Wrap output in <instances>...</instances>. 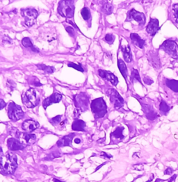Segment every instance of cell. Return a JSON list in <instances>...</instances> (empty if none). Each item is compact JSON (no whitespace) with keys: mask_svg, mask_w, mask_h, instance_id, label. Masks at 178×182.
<instances>
[{"mask_svg":"<svg viewBox=\"0 0 178 182\" xmlns=\"http://www.w3.org/2000/svg\"><path fill=\"white\" fill-rule=\"evenodd\" d=\"M98 74L102 79L108 81V82H111L112 85H114V86H116L118 85V77H116L114 74L111 72L103 70V69H99Z\"/></svg>","mask_w":178,"mask_h":182,"instance_id":"obj_13","label":"cell"},{"mask_svg":"<svg viewBox=\"0 0 178 182\" xmlns=\"http://www.w3.org/2000/svg\"><path fill=\"white\" fill-rule=\"evenodd\" d=\"M61 116H57L55 117V118H52L51 120H49V122H50V123L52 125H58V123H59L61 122Z\"/></svg>","mask_w":178,"mask_h":182,"instance_id":"obj_36","label":"cell"},{"mask_svg":"<svg viewBox=\"0 0 178 182\" xmlns=\"http://www.w3.org/2000/svg\"><path fill=\"white\" fill-rule=\"evenodd\" d=\"M22 15L24 18V23L26 25L31 26L36 22L38 13L35 8H25L22 9Z\"/></svg>","mask_w":178,"mask_h":182,"instance_id":"obj_8","label":"cell"},{"mask_svg":"<svg viewBox=\"0 0 178 182\" xmlns=\"http://www.w3.org/2000/svg\"><path fill=\"white\" fill-rule=\"evenodd\" d=\"M134 170H143V165L142 164H138V165H134Z\"/></svg>","mask_w":178,"mask_h":182,"instance_id":"obj_40","label":"cell"},{"mask_svg":"<svg viewBox=\"0 0 178 182\" xmlns=\"http://www.w3.org/2000/svg\"><path fill=\"white\" fill-rule=\"evenodd\" d=\"M101 156H105V157H107V158H110L111 156H109V155L107 154L105 152H102V154H101Z\"/></svg>","mask_w":178,"mask_h":182,"instance_id":"obj_45","label":"cell"},{"mask_svg":"<svg viewBox=\"0 0 178 182\" xmlns=\"http://www.w3.org/2000/svg\"><path fill=\"white\" fill-rule=\"evenodd\" d=\"M105 40L109 45H112L115 40V36L111 33H107L105 38Z\"/></svg>","mask_w":178,"mask_h":182,"instance_id":"obj_34","label":"cell"},{"mask_svg":"<svg viewBox=\"0 0 178 182\" xmlns=\"http://www.w3.org/2000/svg\"><path fill=\"white\" fill-rule=\"evenodd\" d=\"M24 113L20 106L14 102H11L8 107V116L13 122H17L23 118Z\"/></svg>","mask_w":178,"mask_h":182,"instance_id":"obj_5","label":"cell"},{"mask_svg":"<svg viewBox=\"0 0 178 182\" xmlns=\"http://www.w3.org/2000/svg\"><path fill=\"white\" fill-rule=\"evenodd\" d=\"M159 30V20L156 18H150L148 26H146V31L150 35L154 36Z\"/></svg>","mask_w":178,"mask_h":182,"instance_id":"obj_16","label":"cell"},{"mask_svg":"<svg viewBox=\"0 0 178 182\" xmlns=\"http://www.w3.org/2000/svg\"><path fill=\"white\" fill-rule=\"evenodd\" d=\"M61 156V154L58 152H52V153L49 154L48 156H47L45 159V160H52V159H55L56 158H58V157H59Z\"/></svg>","mask_w":178,"mask_h":182,"instance_id":"obj_33","label":"cell"},{"mask_svg":"<svg viewBox=\"0 0 178 182\" xmlns=\"http://www.w3.org/2000/svg\"><path fill=\"white\" fill-rule=\"evenodd\" d=\"M67 66L70 67H73V68L77 69V70L82 72H83L84 71V69L82 68V67L81 66L80 64H79V65L75 64V63H73V62L67 64Z\"/></svg>","mask_w":178,"mask_h":182,"instance_id":"obj_35","label":"cell"},{"mask_svg":"<svg viewBox=\"0 0 178 182\" xmlns=\"http://www.w3.org/2000/svg\"><path fill=\"white\" fill-rule=\"evenodd\" d=\"M66 30L67 31V32L69 33L70 36H72V37L75 36V30L73 27H72V26H67V27L66 28Z\"/></svg>","mask_w":178,"mask_h":182,"instance_id":"obj_38","label":"cell"},{"mask_svg":"<svg viewBox=\"0 0 178 182\" xmlns=\"http://www.w3.org/2000/svg\"><path fill=\"white\" fill-rule=\"evenodd\" d=\"M102 13L106 15H110L113 12V5L109 2H106L103 4L102 7Z\"/></svg>","mask_w":178,"mask_h":182,"instance_id":"obj_29","label":"cell"},{"mask_svg":"<svg viewBox=\"0 0 178 182\" xmlns=\"http://www.w3.org/2000/svg\"><path fill=\"white\" fill-rule=\"evenodd\" d=\"M173 16L175 20V22L178 24V4H175L173 5L172 7Z\"/></svg>","mask_w":178,"mask_h":182,"instance_id":"obj_32","label":"cell"},{"mask_svg":"<svg viewBox=\"0 0 178 182\" xmlns=\"http://www.w3.org/2000/svg\"><path fill=\"white\" fill-rule=\"evenodd\" d=\"M126 22H131L135 21L138 22L139 26H143L145 23L146 19L145 15L144 13L137 11L134 8L130 10L127 14V19L125 20Z\"/></svg>","mask_w":178,"mask_h":182,"instance_id":"obj_9","label":"cell"},{"mask_svg":"<svg viewBox=\"0 0 178 182\" xmlns=\"http://www.w3.org/2000/svg\"><path fill=\"white\" fill-rule=\"evenodd\" d=\"M75 136V134H70L68 135H67V136H64L61 139H60V140L57 142L58 147H66V146H71L72 140H73V139Z\"/></svg>","mask_w":178,"mask_h":182,"instance_id":"obj_19","label":"cell"},{"mask_svg":"<svg viewBox=\"0 0 178 182\" xmlns=\"http://www.w3.org/2000/svg\"><path fill=\"white\" fill-rule=\"evenodd\" d=\"M39 127V124L38 122L33 120H27L24 121L22 125V129L27 132H32Z\"/></svg>","mask_w":178,"mask_h":182,"instance_id":"obj_18","label":"cell"},{"mask_svg":"<svg viewBox=\"0 0 178 182\" xmlns=\"http://www.w3.org/2000/svg\"><path fill=\"white\" fill-rule=\"evenodd\" d=\"M118 67L120 70V73L122 74L123 77L125 78V79L127 81V67L126 66L125 62L122 59L118 58Z\"/></svg>","mask_w":178,"mask_h":182,"instance_id":"obj_23","label":"cell"},{"mask_svg":"<svg viewBox=\"0 0 178 182\" xmlns=\"http://www.w3.org/2000/svg\"><path fill=\"white\" fill-rule=\"evenodd\" d=\"M123 130L124 128L122 127H117L116 129L111 133V138H114L116 139H118V140H122L124 138V136L123 134Z\"/></svg>","mask_w":178,"mask_h":182,"instance_id":"obj_26","label":"cell"},{"mask_svg":"<svg viewBox=\"0 0 178 182\" xmlns=\"http://www.w3.org/2000/svg\"><path fill=\"white\" fill-rule=\"evenodd\" d=\"M91 108L95 119L103 118L107 113V104L102 97L97 98L92 101Z\"/></svg>","mask_w":178,"mask_h":182,"instance_id":"obj_2","label":"cell"},{"mask_svg":"<svg viewBox=\"0 0 178 182\" xmlns=\"http://www.w3.org/2000/svg\"><path fill=\"white\" fill-rule=\"evenodd\" d=\"M22 45H23V46L24 47V48L31 49V50H32L33 51H35V52H39V50H38L36 48H35V47L33 45L32 42H31V40L29 38H28V37L24 38V39L22 40Z\"/></svg>","mask_w":178,"mask_h":182,"instance_id":"obj_25","label":"cell"},{"mask_svg":"<svg viewBox=\"0 0 178 182\" xmlns=\"http://www.w3.org/2000/svg\"><path fill=\"white\" fill-rule=\"evenodd\" d=\"M26 146L27 145H32L36 140V136L35 134L29 133H20L19 138H17Z\"/></svg>","mask_w":178,"mask_h":182,"instance_id":"obj_17","label":"cell"},{"mask_svg":"<svg viewBox=\"0 0 178 182\" xmlns=\"http://www.w3.org/2000/svg\"><path fill=\"white\" fill-rule=\"evenodd\" d=\"M36 67L38 69H42V70H43L45 72L49 73V74L53 73L55 70V67H54L48 66H46V65H44V64H37Z\"/></svg>","mask_w":178,"mask_h":182,"instance_id":"obj_30","label":"cell"},{"mask_svg":"<svg viewBox=\"0 0 178 182\" xmlns=\"http://www.w3.org/2000/svg\"><path fill=\"white\" fill-rule=\"evenodd\" d=\"M156 181H155V182H163V181H164V180H162V181H161V179H157Z\"/></svg>","mask_w":178,"mask_h":182,"instance_id":"obj_49","label":"cell"},{"mask_svg":"<svg viewBox=\"0 0 178 182\" xmlns=\"http://www.w3.org/2000/svg\"><path fill=\"white\" fill-rule=\"evenodd\" d=\"M6 106V102H4L3 100H1V99H0V110L3 109L4 108H5Z\"/></svg>","mask_w":178,"mask_h":182,"instance_id":"obj_41","label":"cell"},{"mask_svg":"<svg viewBox=\"0 0 178 182\" xmlns=\"http://www.w3.org/2000/svg\"><path fill=\"white\" fill-rule=\"evenodd\" d=\"M15 86H16V85H15V82H13V83H12V84H9V82H8V87L10 89H11V91H13V90H14V88H15Z\"/></svg>","mask_w":178,"mask_h":182,"instance_id":"obj_42","label":"cell"},{"mask_svg":"<svg viewBox=\"0 0 178 182\" xmlns=\"http://www.w3.org/2000/svg\"><path fill=\"white\" fill-rule=\"evenodd\" d=\"M176 178V175H174V177H172V178L170 179V180L168 181V182H175V179Z\"/></svg>","mask_w":178,"mask_h":182,"instance_id":"obj_46","label":"cell"},{"mask_svg":"<svg viewBox=\"0 0 178 182\" xmlns=\"http://www.w3.org/2000/svg\"><path fill=\"white\" fill-rule=\"evenodd\" d=\"M144 83L146 85H151L152 84H153V82H154V81L152 79V78H150V77H148V76H145L143 79Z\"/></svg>","mask_w":178,"mask_h":182,"instance_id":"obj_39","label":"cell"},{"mask_svg":"<svg viewBox=\"0 0 178 182\" xmlns=\"http://www.w3.org/2000/svg\"><path fill=\"white\" fill-rule=\"evenodd\" d=\"M121 50H122L123 54V58L126 62L130 63L132 60V54L131 52V49H130V47L128 45H126L125 47L121 48Z\"/></svg>","mask_w":178,"mask_h":182,"instance_id":"obj_22","label":"cell"},{"mask_svg":"<svg viewBox=\"0 0 178 182\" xmlns=\"http://www.w3.org/2000/svg\"><path fill=\"white\" fill-rule=\"evenodd\" d=\"M173 169H171L170 168H168L167 169H166L165 171H164V174H171L173 173Z\"/></svg>","mask_w":178,"mask_h":182,"instance_id":"obj_43","label":"cell"},{"mask_svg":"<svg viewBox=\"0 0 178 182\" xmlns=\"http://www.w3.org/2000/svg\"><path fill=\"white\" fill-rule=\"evenodd\" d=\"M53 181L54 182H63L60 180H58V179H53Z\"/></svg>","mask_w":178,"mask_h":182,"instance_id":"obj_48","label":"cell"},{"mask_svg":"<svg viewBox=\"0 0 178 182\" xmlns=\"http://www.w3.org/2000/svg\"><path fill=\"white\" fill-rule=\"evenodd\" d=\"M86 123L82 120H75L72 125V129L77 131H85Z\"/></svg>","mask_w":178,"mask_h":182,"instance_id":"obj_21","label":"cell"},{"mask_svg":"<svg viewBox=\"0 0 178 182\" xmlns=\"http://www.w3.org/2000/svg\"><path fill=\"white\" fill-rule=\"evenodd\" d=\"M33 79H31V81L30 84H31V85H34L35 86H37V87H38V86H42V84H40V82H39V80L38 79V78H37V77H33Z\"/></svg>","mask_w":178,"mask_h":182,"instance_id":"obj_37","label":"cell"},{"mask_svg":"<svg viewBox=\"0 0 178 182\" xmlns=\"http://www.w3.org/2000/svg\"><path fill=\"white\" fill-rule=\"evenodd\" d=\"M81 14H82V16L84 20H88L91 18V12H90V10L89 9V8L87 7H84L83 8L82 11H81Z\"/></svg>","mask_w":178,"mask_h":182,"instance_id":"obj_31","label":"cell"},{"mask_svg":"<svg viewBox=\"0 0 178 182\" xmlns=\"http://www.w3.org/2000/svg\"><path fill=\"white\" fill-rule=\"evenodd\" d=\"M160 49L168 54L171 57L177 59L178 58V45L176 42L173 40H166L164 41L161 46Z\"/></svg>","mask_w":178,"mask_h":182,"instance_id":"obj_7","label":"cell"},{"mask_svg":"<svg viewBox=\"0 0 178 182\" xmlns=\"http://www.w3.org/2000/svg\"><path fill=\"white\" fill-rule=\"evenodd\" d=\"M67 22H69V23L70 24H72V25H73L74 27H76V29H78V27H77V26H76V24H74V23H73V22L70 21V20H67Z\"/></svg>","mask_w":178,"mask_h":182,"instance_id":"obj_44","label":"cell"},{"mask_svg":"<svg viewBox=\"0 0 178 182\" xmlns=\"http://www.w3.org/2000/svg\"><path fill=\"white\" fill-rule=\"evenodd\" d=\"M22 103L27 108H34L40 102V97L33 88H29L22 97Z\"/></svg>","mask_w":178,"mask_h":182,"instance_id":"obj_4","label":"cell"},{"mask_svg":"<svg viewBox=\"0 0 178 182\" xmlns=\"http://www.w3.org/2000/svg\"><path fill=\"white\" fill-rule=\"evenodd\" d=\"M110 101L114 104L115 109H119L122 108L124 105V100L123 98L120 95L118 91L115 89H110L109 93Z\"/></svg>","mask_w":178,"mask_h":182,"instance_id":"obj_10","label":"cell"},{"mask_svg":"<svg viewBox=\"0 0 178 182\" xmlns=\"http://www.w3.org/2000/svg\"><path fill=\"white\" fill-rule=\"evenodd\" d=\"M58 13L62 17L67 19L72 18L75 12V2L74 1H61L58 2Z\"/></svg>","mask_w":178,"mask_h":182,"instance_id":"obj_3","label":"cell"},{"mask_svg":"<svg viewBox=\"0 0 178 182\" xmlns=\"http://www.w3.org/2000/svg\"><path fill=\"white\" fill-rule=\"evenodd\" d=\"M74 104L77 109L80 112H84L89 109V97L86 93H81L74 96Z\"/></svg>","mask_w":178,"mask_h":182,"instance_id":"obj_6","label":"cell"},{"mask_svg":"<svg viewBox=\"0 0 178 182\" xmlns=\"http://www.w3.org/2000/svg\"><path fill=\"white\" fill-rule=\"evenodd\" d=\"M17 168L16 155L12 152H8L5 156L0 157V169L6 174H12Z\"/></svg>","mask_w":178,"mask_h":182,"instance_id":"obj_1","label":"cell"},{"mask_svg":"<svg viewBox=\"0 0 178 182\" xmlns=\"http://www.w3.org/2000/svg\"><path fill=\"white\" fill-rule=\"evenodd\" d=\"M146 56H147L148 61L150 62V63H151L154 68L157 69L161 68V64L158 51L156 50H149L146 53Z\"/></svg>","mask_w":178,"mask_h":182,"instance_id":"obj_11","label":"cell"},{"mask_svg":"<svg viewBox=\"0 0 178 182\" xmlns=\"http://www.w3.org/2000/svg\"><path fill=\"white\" fill-rule=\"evenodd\" d=\"M166 85L175 93H178V80L166 79Z\"/></svg>","mask_w":178,"mask_h":182,"instance_id":"obj_24","label":"cell"},{"mask_svg":"<svg viewBox=\"0 0 178 182\" xmlns=\"http://www.w3.org/2000/svg\"><path fill=\"white\" fill-rule=\"evenodd\" d=\"M130 80H131L132 83H134L136 82H138L142 84L141 79L140 75H139V71L136 69H132V72H131V77H130Z\"/></svg>","mask_w":178,"mask_h":182,"instance_id":"obj_27","label":"cell"},{"mask_svg":"<svg viewBox=\"0 0 178 182\" xmlns=\"http://www.w3.org/2000/svg\"><path fill=\"white\" fill-rule=\"evenodd\" d=\"M74 141H75V143H77V144H80L81 143V140L80 138H75V140H74Z\"/></svg>","mask_w":178,"mask_h":182,"instance_id":"obj_47","label":"cell"},{"mask_svg":"<svg viewBox=\"0 0 178 182\" xmlns=\"http://www.w3.org/2000/svg\"><path fill=\"white\" fill-rule=\"evenodd\" d=\"M159 110L163 115L166 116L167 115L168 111H170V106H169L168 104H167V103L165 101L161 100V102L159 104Z\"/></svg>","mask_w":178,"mask_h":182,"instance_id":"obj_28","label":"cell"},{"mask_svg":"<svg viewBox=\"0 0 178 182\" xmlns=\"http://www.w3.org/2000/svg\"><path fill=\"white\" fill-rule=\"evenodd\" d=\"M7 145L8 149L11 151H17V150H22L26 147L25 145L20 142L17 138H11L8 139Z\"/></svg>","mask_w":178,"mask_h":182,"instance_id":"obj_14","label":"cell"},{"mask_svg":"<svg viewBox=\"0 0 178 182\" xmlns=\"http://www.w3.org/2000/svg\"><path fill=\"white\" fill-rule=\"evenodd\" d=\"M142 110H143L144 114L146 118L150 120H154L155 119L157 118L158 117V114H157V111H155L152 106L146 104V103H142L141 102Z\"/></svg>","mask_w":178,"mask_h":182,"instance_id":"obj_12","label":"cell"},{"mask_svg":"<svg viewBox=\"0 0 178 182\" xmlns=\"http://www.w3.org/2000/svg\"><path fill=\"white\" fill-rule=\"evenodd\" d=\"M2 152V148L0 147V153H1V152Z\"/></svg>","mask_w":178,"mask_h":182,"instance_id":"obj_50","label":"cell"},{"mask_svg":"<svg viewBox=\"0 0 178 182\" xmlns=\"http://www.w3.org/2000/svg\"><path fill=\"white\" fill-rule=\"evenodd\" d=\"M130 39L132 40V43L135 45L138 48L143 49L144 48V45H145V40H143L137 33H132L130 34Z\"/></svg>","mask_w":178,"mask_h":182,"instance_id":"obj_20","label":"cell"},{"mask_svg":"<svg viewBox=\"0 0 178 182\" xmlns=\"http://www.w3.org/2000/svg\"><path fill=\"white\" fill-rule=\"evenodd\" d=\"M62 95L60 93H55L52 95H50L48 97L46 98L45 100L42 102V106L45 109H47V107L49 106L52 104H56V103H58L61 100Z\"/></svg>","mask_w":178,"mask_h":182,"instance_id":"obj_15","label":"cell"}]
</instances>
